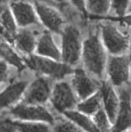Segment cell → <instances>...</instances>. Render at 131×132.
Wrapping results in <instances>:
<instances>
[{"label":"cell","mask_w":131,"mask_h":132,"mask_svg":"<svg viewBox=\"0 0 131 132\" xmlns=\"http://www.w3.org/2000/svg\"><path fill=\"white\" fill-rule=\"evenodd\" d=\"M63 36V60L66 64H74L79 59L81 51L80 35L77 28L68 26L62 33Z\"/></svg>","instance_id":"3957f363"},{"label":"cell","mask_w":131,"mask_h":132,"mask_svg":"<svg viewBox=\"0 0 131 132\" xmlns=\"http://www.w3.org/2000/svg\"><path fill=\"white\" fill-rule=\"evenodd\" d=\"M71 1L80 11H83V12L85 11L84 0H71Z\"/></svg>","instance_id":"f546056e"},{"label":"cell","mask_w":131,"mask_h":132,"mask_svg":"<svg viewBox=\"0 0 131 132\" xmlns=\"http://www.w3.org/2000/svg\"><path fill=\"white\" fill-rule=\"evenodd\" d=\"M83 57L86 68L91 73L101 77L106 64V55L97 36L92 35L85 40Z\"/></svg>","instance_id":"6da1fadb"},{"label":"cell","mask_w":131,"mask_h":132,"mask_svg":"<svg viewBox=\"0 0 131 132\" xmlns=\"http://www.w3.org/2000/svg\"><path fill=\"white\" fill-rule=\"evenodd\" d=\"M10 9L14 19L19 27H27L33 24H38L34 7L30 3L22 0H15L11 2Z\"/></svg>","instance_id":"8992f818"},{"label":"cell","mask_w":131,"mask_h":132,"mask_svg":"<svg viewBox=\"0 0 131 132\" xmlns=\"http://www.w3.org/2000/svg\"><path fill=\"white\" fill-rule=\"evenodd\" d=\"M27 63L31 69L55 78H62L72 72L71 68L67 64H59L36 55L28 58Z\"/></svg>","instance_id":"7a4b0ae2"},{"label":"cell","mask_w":131,"mask_h":132,"mask_svg":"<svg viewBox=\"0 0 131 132\" xmlns=\"http://www.w3.org/2000/svg\"><path fill=\"white\" fill-rule=\"evenodd\" d=\"M101 32L104 43L110 53L117 55L125 52L128 49L129 40L112 25H102Z\"/></svg>","instance_id":"277c9868"},{"label":"cell","mask_w":131,"mask_h":132,"mask_svg":"<svg viewBox=\"0 0 131 132\" xmlns=\"http://www.w3.org/2000/svg\"><path fill=\"white\" fill-rule=\"evenodd\" d=\"M50 94V82L45 78L35 80L28 88L24 102L27 104H40L47 101Z\"/></svg>","instance_id":"30bf717a"},{"label":"cell","mask_w":131,"mask_h":132,"mask_svg":"<svg viewBox=\"0 0 131 132\" xmlns=\"http://www.w3.org/2000/svg\"><path fill=\"white\" fill-rule=\"evenodd\" d=\"M64 113L67 117L77 124V126L81 127L82 129L88 131H97L98 129L95 126V124H93L91 120H89L85 115L82 114L78 111H64Z\"/></svg>","instance_id":"e0dca14e"},{"label":"cell","mask_w":131,"mask_h":132,"mask_svg":"<svg viewBox=\"0 0 131 132\" xmlns=\"http://www.w3.org/2000/svg\"><path fill=\"white\" fill-rule=\"evenodd\" d=\"M120 109L116 119L114 130H125L130 126V100L129 89H123L120 93Z\"/></svg>","instance_id":"4fadbf2b"},{"label":"cell","mask_w":131,"mask_h":132,"mask_svg":"<svg viewBox=\"0 0 131 132\" xmlns=\"http://www.w3.org/2000/svg\"><path fill=\"white\" fill-rule=\"evenodd\" d=\"M26 81H18L10 84L0 93V111L7 108L19 100L27 88Z\"/></svg>","instance_id":"8fae6325"},{"label":"cell","mask_w":131,"mask_h":132,"mask_svg":"<svg viewBox=\"0 0 131 132\" xmlns=\"http://www.w3.org/2000/svg\"><path fill=\"white\" fill-rule=\"evenodd\" d=\"M129 56L110 57L108 61V73L115 85H121L129 77Z\"/></svg>","instance_id":"52a82bcc"},{"label":"cell","mask_w":131,"mask_h":132,"mask_svg":"<svg viewBox=\"0 0 131 132\" xmlns=\"http://www.w3.org/2000/svg\"><path fill=\"white\" fill-rule=\"evenodd\" d=\"M78 109L85 114H94L101 107V94L97 93L81 102L77 106Z\"/></svg>","instance_id":"ffe728a7"},{"label":"cell","mask_w":131,"mask_h":132,"mask_svg":"<svg viewBox=\"0 0 131 132\" xmlns=\"http://www.w3.org/2000/svg\"><path fill=\"white\" fill-rule=\"evenodd\" d=\"M110 3L119 16H124L129 7V0H110Z\"/></svg>","instance_id":"cb8c5ba5"},{"label":"cell","mask_w":131,"mask_h":132,"mask_svg":"<svg viewBox=\"0 0 131 132\" xmlns=\"http://www.w3.org/2000/svg\"><path fill=\"white\" fill-rule=\"evenodd\" d=\"M11 113L15 117L27 121L54 122L52 116L44 107L40 106H30V104H20L12 109Z\"/></svg>","instance_id":"5b68a950"},{"label":"cell","mask_w":131,"mask_h":132,"mask_svg":"<svg viewBox=\"0 0 131 132\" xmlns=\"http://www.w3.org/2000/svg\"><path fill=\"white\" fill-rule=\"evenodd\" d=\"M35 7L36 12L45 26L52 31L59 32L64 20L59 12L53 7L54 6L42 3H36Z\"/></svg>","instance_id":"ba28073f"},{"label":"cell","mask_w":131,"mask_h":132,"mask_svg":"<svg viewBox=\"0 0 131 132\" xmlns=\"http://www.w3.org/2000/svg\"><path fill=\"white\" fill-rule=\"evenodd\" d=\"M0 36L2 37H4L5 39H7L8 41H10V42H12L13 40V37L6 31V29L3 27V25L1 23H0Z\"/></svg>","instance_id":"83f0119b"},{"label":"cell","mask_w":131,"mask_h":132,"mask_svg":"<svg viewBox=\"0 0 131 132\" xmlns=\"http://www.w3.org/2000/svg\"><path fill=\"white\" fill-rule=\"evenodd\" d=\"M51 101L55 109L59 111L70 109L76 103L70 86L65 82H59L55 85Z\"/></svg>","instance_id":"9c48e42d"},{"label":"cell","mask_w":131,"mask_h":132,"mask_svg":"<svg viewBox=\"0 0 131 132\" xmlns=\"http://www.w3.org/2000/svg\"><path fill=\"white\" fill-rule=\"evenodd\" d=\"M54 130L55 131H78L80 130V128L77 127V126L71 123L70 121H64L57 124Z\"/></svg>","instance_id":"d4e9b609"},{"label":"cell","mask_w":131,"mask_h":132,"mask_svg":"<svg viewBox=\"0 0 131 132\" xmlns=\"http://www.w3.org/2000/svg\"><path fill=\"white\" fill-rule=\"evenodd\" d=\"M94 122L98 130L106 131L110 130V125L106 114L101 108L94 113Z\"/></svg>","instance_id":"603a6c76"},{"label":"cell","mask_w":131,"mask_h":132,"mask_svg":"<svg viewBox=\"0 0 131 132\" xmlns=\"http://www.w3.org/2000/svg\"><path fill=\"white\" fill-rule=\"evenodd\" d=\"M22 1H26V2H32V3H46L48 5H51V6H56L57 3L55 0H22Z\"/></svg>","instance_id":"f1b7e54d"},{"label":"cell","mask_w":131,"mask_h":132,"mask_svg":"<svg viewBox=\"0 0 131 132\" xmlns=\"http://www.w3.org/2000/svg\"><path fill=\"white\" fill-rule=\"evenodd\" d=\"M17 130L15 122L9 120H4L0 121V131H15Z\"/></svg>","instance_id":"484cf974"},{"label":"cell","mask_w":131,"mask_h":132,"mask_svg":"<svg viewBox=\"0 0 131 132\" xmlns=\"http://www.w3.org/2000/svg\"><path fill=\"white\" fill-rule=\"evenodd\" d=\"M55 1L56 3H63V2L65 1V0H55Z\"/></svg>","instance_id":"1f68e13d"},{"label":"cell","mask_w":131,"mask_h":132,"mask_svg":"<svg viewBox=\"0 0 131 132\" xmlns=\"http://www.w3.org/2000/svg\"><path fill=\"white\" fill-rule=\"evenodd\" d=\"M7 73H8V68L6 61L0 60V84H2L6 79Z\"/></svg>","instance_id":"4316f807"},{"label":"cell","mask_w":131,"mask_h":132,"mask_svg":"<svg viewBox=\"0 0 131 132\" xmlns=\"http://www.w3.org/2000/svg\"><path fill=\"white\" fill-rule=\"evenodd\" d=\"M3 58L11 64L16 66L18 69H22L25 66L22 60L17 54L12 50L8 45L0 39V59Z\"/></svg>","instance_id":"ac0fdd59"},{"label":"cell","mask_w":131,"mask_h":132,"mask_svg":"<svg viewBox=\"0 0 131 132\" xmlns=\"http://www.w3.org/2000/svg\"><path fill=\"white\" fill-rule=\"evenodd\" d=\"M88 9L94 14L104 15L107 13L110 6V0H88Z\"/></svg>","instance_id":"44dd1931"},{"label":"cell","mask_w":131,"mask_h":132,"mask_svg":"<svg viewBox=\"0 0 131 132\" xmlns=\"http://www.w3.org/2000/svg\"><path fill=\"white\" fill-rule=\"evenodd\" d=\"M73 82L77 95L82 99L89 97L94 92H96L97 88V84L82 69L75 70Z\"/></svg>","instance_id":"7c38bea8"},{"label":"cell","mask_w":131,"mask_h":132,"mask_svg":"<svg viewBox=\"0 0 131 132\" xmlns=\"http://www.w3.org/2000/svg\"><path fill=\"white\" fill-rule=\"evenodd\" d=\"M37 52L40 55L48 56L56 60H59L60 58L59 52L53 42L52 37L49 32H45L38 41Z\"/></svg>","instance_id":"9a60e30c"},{"label":"cell","mask_w":131,"mask_h":132,"mask_svg":"<svg viewBox=\"0 0 131 132\" xmlns=\"http://www.w3.org/2000/svg\"><path fill=\"white\" fill-rule=\"evenodd\" d=\"M17 130L21 131H48L49 127L44 124L36 122H17L15 121Z\"/></svg>","instance_id":"7402d4cb"},{"label":"cell","mask_w":131,"mask_h":132,"mask_svg":"<svg viewBox=\"0 0 131 132\" xmlns=\"http://www.w3.org/2000/svg\"><path fill=\"white\" fill-rule=\"evenodd\" d=\"M0 23L12 36H14L17 32V23L11 9L7 7H6L0 13Z\"/></svg>","instance_id":"d6986e66"},{"label":"cell","mask_w":131,"mask_h":132,"mask_svg":"<svg viewBox=\"0 0 131 132\" xmlns=\"http://www.w3.org/2000/svg\"><path fill=\"white\" fill-rule=\"evenodd\" d=\"M7 2H8V0H0V13H1L2 11L7 7L6 3Z\"/></svg>","instance_id":"4dcf8cb0"},{"label":"cell","mask_w":131,"mask_h":132,"mask_svg":"<svg viewBox=\"0 0 131 132\" xmlns=\"http://www.w3.org/2000/svg\"><path fill=\"white\" fill-rule=\"evenodd\" d=\"M101 97L103 100L105 109L110 121H114L116 117L119 106L118 98L114 90L108 84H103L101 88Z\"/></svg>","instance_id":"5bb4252c"},{"label":"cell","mask_w":131,"mask_h":132,"mask_svg":"<svg viewBox=\"0 0 131 132\" xmlns=\"http://www.w3.org/2000/svg\"><path fill=\"white\" fill-rule=\"evenodd\" d=\"M16 44L23 52L31 54L34 51L36 45V38L34 34L28 30H21L16 32L13 36Z\"/></svg>","instance_id":"2e32d148"}]
</instances>
